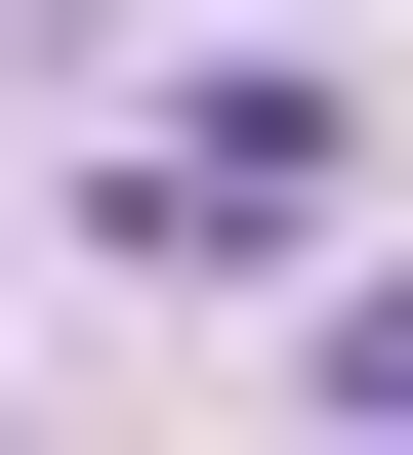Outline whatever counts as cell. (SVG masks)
<instances>
[{
    "instance_id": "1",
    "label": "cell",
    "mask_w": 413,
    "mask_h": 455,
    "mask_svg": "<svg viewBox=\"0 0 413 455\" xmlns=\"http://www.w3.org/2000/svg\"><path fill=\"white\" fill-rule=\"evenodd\" d=\"M124 249H165V290L330 249V84H165V124H124Z\"/></svg>"
},
{
    "instance_id": "2",
    "label": "cell",
    "mask_w": 413,
    "mask_h": 455,
    "mask_svg": "<svg viewBox=\"0 0 413 455\" xmlns=\"http://www.w3.org/2000/svg\"><path fill=\"white\" fill-rule=\"evenodd\" d=\"M330 414H413V290H330Z\"/></svg>"
}]
</instances>
